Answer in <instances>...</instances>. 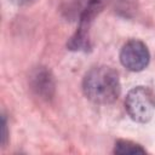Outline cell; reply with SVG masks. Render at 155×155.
<instances>
[{
    "label": "cell",
    "mask_w": 155,
    "mask_h": 155,
    "mask_svg": "<svg viewBox=\"0 0 155 155\" xmlns=\"http://www.w3.org/2000/svg\"><path fill=\"white\" fill-rule=\"evenodd\" d=\"M84 94L93 103H114L121 92L119 74L110 67L99 65L90 69L82 80Z\"/></svg>",
    "instance_id": "6da1fadb"
},
{
    "label": "cell",
    "mask_w": 155,
    "mask_h": 155,
    "mask_svg": "<svg viewBox=\"0 0 155 155\" xmlns=\"http://www.w3.org/2000/svg\"><path fill=\"white\" fill-rule=\"evenodd\" d=\"M125 109L130 117L137 122H148L155 113V96L143 86L128 91L125 98Z\"/></svg>",
    "instance_id": "7a4b0ae2"
},
{
    "label": "cell",
    "mask_w": 155,
    "mask_h": 155,
    "mask_svg": "<svg viewBox=\"0 0 155 155\" xmlns=\"http://www.w3.org/2000/svg\"><path fill=\"white\" fill-rule=\"evenodd\" d=\"M150 61V53L145 44L139 40L127 41L120 51L121 64L131 71H140L147 68Z\"/></svg>",
    "instance_id": "3957f363"
},
{
    "label": "cell",
    "mask_w": 155,
    "mask_h": 155,
    "mask_svg": "<svg viewBox=\"0 0 155 155\" xmlns=\"http://www.w3.org/2000/svg\"><path fill=\"white\" fill-rule=\"evenodd\" d=\"M30 86L31 90L41 98L50 99L54 92V80L50 70L45 67L36 68L30 75Z\"/></svg>",
    "instance_id": "277c9868"
},
{
    "label": "cell",
    "mask_w": 155,
    "mask_h": 155,
    "mask_svg": "<svg viewBox=\"0 0 155 155\" xmlns=\"http://www.w3.org/2000/svg\"><path fill=\"white\" fill-rule=\"evenodd\" d=\"M145 149H143L139 144L133 143L131 140H117L114 147V154L117 155H127V154H144Z\"/></svg>",
    "instance_id": "5b68a950"
},
{
    "label": "cell",
    "mask_w": 155,
    "mask_h": 155,
    "mask_svg": "<svg viewBox=\"0 0 155 155\" xmlns=\"http://www.w3.org/2000/svg\"><path fill=\"white\" fill-rule=\"evenodd\" d=\"M7 139V126H6V119L2 115L1 117V145L4 147Z\"/></svg>",
    "instance_id": "8992f818"
},
{
    "label": "cell",
    "mask_w": 155,
    "mask_h": 155,
    "mask_svg": "<svg viewBox=\"0 0 155 155\" xmlns=\"http://www.w3.org/2000/svg\"><path fill=\"white\" fill-rule=\"evenodd\" d=\"M31 0H12V2L17 4V5H25V4H29Z\"/></svg>",
    "instance_id": "52a82bcc"
}]
</instances>
